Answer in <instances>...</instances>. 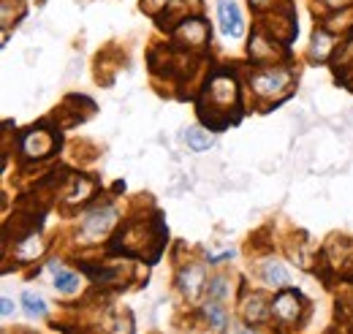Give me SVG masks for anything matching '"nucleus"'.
<instances>
[{
  "label": "nucleus",
  "mask_w": 353,
  "mask_h": 334,
  "mask_svg": "<svg viewBox=\"0 0 353 334\" xmlns=\"http://www.w3.org/2000/svg\"><path fill=\"white\" fill-rule=\"evenodd\" d=\"M204 101L207 104H201L199 109L201 120L210 126V130L223 128L231 120V112L239 104V84L228 71H215L204 87Z\"/></svg>",
  "instance_id": "f257e3e1"
},
{
  "label": "nucleus",
  "mask_w": 353,
  "mask_h": 334,
  "mask_svg": "<svg viewBox=\"0 0 353 334\" xmlns=\"http://www.w3.org/2000/svg\"><path fill=\"white\" fill-rule=\"evenodd\" d=\"M248 84H250L253 95H259L264 101H277V98L288 95V90L294 84V74L283 66H264L250 74Z\"/></svg>",
  "instance_id": "f03ea898"
},
{
  "label": "nucleus",
  "mask_w": 353,
  "mask_h": 334,
  "mask_svg": "<svg viewBox=\"0 0 353 334\" xmlns=\"http://www.w3.org/2000/svg\"><path fill=\"white\" fill-rule=\"evenodd\" d=\"M114 223H117V209L112 207V204H98V207H92L82 217L79 237L85 242H98L101 237H106L114 228Z\"/></svg>",
  "instance_id": "7ed1b4c3"
},
{
  "label": "nucleus",
  "mask_w": 353,
  "mask_h": 334,
  "mask_svg": "<svg viewBox=\"0 0 353 334\" xmlns=\"http://www.w3.org/2000/svg\"><path fill=\"white\" fill-rule=\"evenodd\" d=\"M54 144H60V136L54 130H49V128H30L19 139L22 155L30 158V161H41L46 155H52L54 153Z\"/></svg>",
  "instance_id": "20e7f679"
},
{
  "label": "nucleus",
  "mask_w": 353,
  "mask_h": 334,
  "mask_svg": "<svg viewBox=\"0 0 353 334\" xmlns=\"http://www.w3.org/2000/svg\"><path fill=\"white\" fill-rule=\"evenodd\" d=\"M174 41L188 49H204L210 43V25L201 17H185L176 22Z\"/></svg>",
  "instance_id": "39448f33"
},
{
  "label": "nucleus",
  "mask_w": 353,
  "mask_h": 334,
  "mask_svg": "<svg viewBox=\"0 0 353 334\" xmlns=\"http://www.w3.org/2000/svg\"><path fill=\"white\" fill-rule=\"evenodd\" d=\"M302 310H305V299L299 291H291V288H283V291L274 296L272 302V315L280 321V324H296L302 318Z\"/></svg>",
  "instance_id": "423d86ee"
},
{
  "label": "nucleus",
  "mask_w": 353,
  "mask_h": 334,
  "mask_svg": "<svg viewBox=\"0 0 353 334\" xmlns=\"http://www.w3.org/2000/svg\"><path fill=\"white\" fill-rule=\"evenodd\" d=\"M248 52H250L253 63H259V66H269V63H274V60H280V57L285 55L283 43L274 41L272 36H266L264 30L253 33V39H250V46H248Z\"/></svg>",
  "instance_id": "0eeeda50"
},
{
  "label": "nucleus",
  "mask_w": 353,
  "mask_h": 334,
  "mask_svg": "<svg viewBox=\"0 0 353 334\" xmlns=\"http://www.w3.org/2000/svg\"><path fill=\"white\" fill-rule=\"evenodd\" d=\"M218 19H221L223 36H228V39L245 36V19H242V11L234 0H218Z\"/></svg>",
  "instance_id": "6e6552de"
},
{
  "label": "nucleus",
  "mask_w": 353,
  "mask_h": 334,
  "mask_svg": "<svg viewBox=\"0 0 353 334\" xmlns=\"http://www.w3.org/2000/svg\"><path fill=\"white\" fill-rule=\"evenodd\" d=\"M176 280H179V291H182V296H185L188 302H196L199 293L204 291V283H207V277H204V266L193 264V266L182 269Z\"/></svg>",
  "instance_id": "1a4fd4ad"
},
{
  "label": "nucleus",
  "mask_w": 353,
  "mask_h": 334,
  "mask_svg": "<svg viewBox=\"0 0 353 334\" xmlns=\"http://www.w3.org/2000/svg\"><path fill=\"white\" fill-rule=\"evenodd\" d=\"M334 43H337V36L329 28H315L312 30V43H310V57L318 60V63H326L329 55L334 52Z\"/></svg>",
  "instance_id": "9d476101"
},
{
  "label": "nucleus",
  "mask_w": 353,
  "mask_h": 334,
  "mask_svg": "<svg viewBox=\"0 0 353 334\" xmlns=\"http://www.w3.org/2000/svg\"><path fill=\"white\" fill-rule=\"evenodd\" d=\"M242 313H245V321L248 324H261L272 315V304L266 302L264 293H250L242 304Z\"/></svg>",
  "instance_id": "9b49d317"
},
{
  "label": "nucleus",
  "mask_w": 353,
  "mask_h": 334,
  "mask_svg": "<svg viewBox=\"0 0 353 334\" xmlns=\"http://www.w3.org/2000/svg\"><path fill=\"white\" fill-rule=\"evenodd\" d=\"M261 277H264V283H269L272 288H285L288 286V272H285V266L280 264V261H274V258H269L261 264Z\"/></svg>",
  "instance_id": "f8f14e48"
},
{
  "label": "nucleus",
  "mask_w": 353,
  "mask_h": 334,
  "mask_svg": "<svg viewBox=\"0 0 353 334\" xmlns=\"http://www.w3.org/2000/svg\"><path fill=\"white\" fill-rule=\"evenodd\" d=\"M185 141H188V147L193 153H204V150H210L215 144V133H210V128H188L185 130Z\"/></svg>",
  "instance_id": "ddd939ff"
},
{
  "label": "nucleus",
  "mask_w": 353,
  "mask_h": 334,
  "mask_svg": "<svg viewBox=\"0 0 353 334\" xmlns=\"http://www.w3.org/2000/svg\"><path fill=\"white\" fill-rule=\"evenodd\" d=\"M44 250V242H41V237H36V234H28L25 239H19V245H17V258L19 261H36L39 255Z\"/></svg>",
  "instance_id": "4468645a"
},
{
  "label": "nucleus",
  "mask_w": 353,
  "mask_h": 334,
  "mask_svg": "<svg viewBox=\"0 0 353 334\" xmlns=\"http://www.w3.org/2000/svg\"><path fill=\"white\" fill-rule=\"evenodd\" d=\"M54 291L65 293V296L79 291V277H77V272H71V269H57V272H54Z\"/></svg>",
  "instance_id": "2eb2a0df"
},
{
  "label": "nucleus",
  "mask_w": 353,
  "mask_h": 334,
  "mask_svg": "<svg viewBox=\"0 0 353 334\" xmlns=\"http://www.w3.org/2000/svg\"><path fill=\"white\" fill-rule=\"evenodd\" d=\"M90 193H92V179L77 174V177H74V185H71V190H68V202H71V204H79V202L90 199Z\"/></svg>",
  "instance_id": "dca6fc26"
},
{
  "label": "nucleus",
  "mask_w": 353,
  "mask_h": 334,
  "mask_svg": "<svg viewBox=\"0 0 353 334\" xmlns=\"http://www.w3.org/2000/svg\"><path fill=\"white\" fill-rule=\"evenodd\" d=\"M22 304H25V313H28V315H33V318H44L46 315V304L39 293L25 291L22 293Z\"/></svg>",
  "instance_id": "f3484780"
},
{
  "label": "nucleus",
  "mask_w": 353,
  "mask_h": 334,
  "mask_svg": "<svg viewBox=\"0 0 353 334\" xmlns=\"http://www.w3.org/2000/svg\"><path fill=\"white\" fill-rule=\"evenodd\" d=\"M204 313H207L210 324H212L218 332H223V329H225V310H223L218 302H207V304H204Z\"/></svg>",
  "instance_id": "a211bd4d"
},
{
  "label": "nucleus",
  "mask_w": 353,
  "mask_h": 334,
  "mask_svg": "<svg viewBox=\"0 0 353 334\" xmlns=\"http://www.w3.org/2000/svg\"><path fill=\"white\" fill-rule=\"evenodd\" d=\"M277 0H250V8L259 11V14H266V11H274Z\"/></svg>",
  "instance_id": "6ab92c4d"
},
{
  "label": "nucleus",
  "mask_w": 353,
  "mask_h": 334,
  "mask_svg": "<svg viewBox=\"0 0 353 334\" xmlns=\"http://www.w3.org/2000/svg\"><path fill=\"white\" fill-rule=\"evenodd\" d=\"M210 293H212L215 299H218V296H223V293H225V280H223V277H215V280L210 283Z\"/></svg>",
  "instance_id": "aec40b11"
},
{
  "label": "nucleus",
  "mask_w": 353,
  "mask_h": 334,
  "mask_svg": "<svg viewBox=\"0 0 353 334\" xmlns=\"http://www.w3.org/2000/svg\"><path fill=\"white\" fill-rule=\"evenodd\" d=\"M326 8H348L353 0H321Z\"/></svg>",
  "instance_id": "412c9836"
},
{
  "label": "nucleus",
  "mask_w": 353,
  "mask_h": 334,
  "mask_svg": "<svg viewBox=\"0 0 353 334\" xmlns=\"http://www.w3.org/2000/svg\"><path fill=\"white\" fill-rule=\"evenodd\" d=\"M0 304H3V307H0V313H3V318H11V313H14V304H11V299H3Z\"/></svg>",
  "instance_id": "4be33fe9"
}]
</instances>
